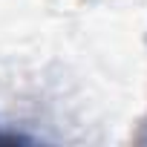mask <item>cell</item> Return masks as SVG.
I'll use <instances>...</instances> for the list:
<instances>
[{
  "label": "cell",
  "mask_w": 147,
  "mask_h": 147,
  "mask_svg": "<svg viewBox=\"0 0 147 147\" xmlns=\"http://www.w3.org/2000/svg\"><path fill=\"white\" fill-rule=\"evenodd\" d=\"M29 141H32L29 136L9 133V130H0V147H12V144H29Z\"/></svg>",
  "instance_id": "obj_1"
}]
</instances>
